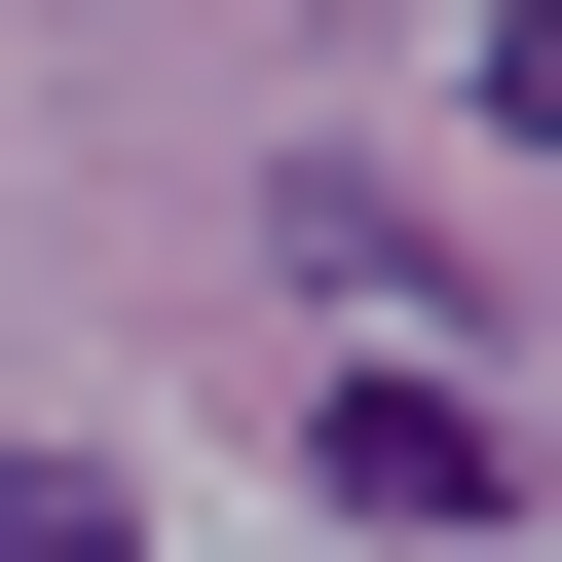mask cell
<instances>
[{
	"label": "cell",
	"mask_w": 562,
	"mask_h": 562,
	"mask_svg": "<svg viewBox=\"0 0 562 562\" xmlns=\"http://www.w3.org/2000/svg\"><path fill=\"white\" fill-rule=\"evenodd\" d=\"M301 487H338V525H487V413H450V375H338Z\"/></svg>",
	"instance_id": "cell-1"
},
{
	"label": "cell",
	"mask_w": 562,
	"mask_h": 562,
	"mask_svg": "<svg viewBox=\"0 0 562 562\" xmlns=\"http://www.w3.org/2000/svg\"><path fill=\"white\" fill-rule=\"evenodd\" d=\"M0 562H150V525H113V487H76V450H0Z\"/></svg>",
	"instance_id": "cell-2"
},
{
	"label": "cell",
	"mask_w": 562,
	"mask_h": 562,
	"mask_svg": "<svg viewBox=\"0 0 562 562\" xmlns=\"http://www.w3.org/2000/svg\"><path fill=\"white\" fill-rule=\"evenodd\" d=\"M487 113H525V150H562V0H525V38H487Z\"/></svg>",
	"instance_id": "cell-3"
}]
</instances>
